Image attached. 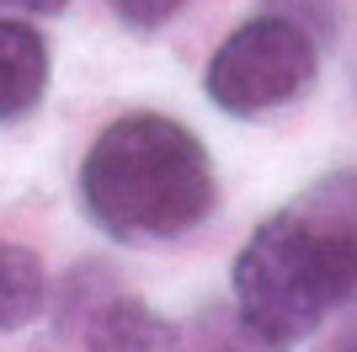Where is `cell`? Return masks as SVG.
I'll return each mask as SVG.
<instances>
[{
	"label": "cell",
	"mask_w": 357,
	"mask_h": 352,
	"mask_svg": "<svg viewBox=\"0 0 357 352\" xmlns=\"http://www.w3.org/2000/svg\"><path fill=\"white\" fill-rule=\"evenodd\" d=\"M357 299V182L336 176L304 208L272 214L235 256L240 325L267 347L304 342Z\"/></svg>",
	"instance_id": "6da1fadb"
},
{
	"label": "cell",
	"mask_w": 357,
	"mask_h": 352,
	"mask_svg": "<svg viewBox=\"0 0 357 352\" xmlns=\"http://www.w3.org/2000/svg\"><path fill=\"white\" fill-rule=\"evenodd\" d=\"M219 203L203 139L165 112L112 117L80 161V208L112 240H176Z\"/></svg>",
	"instance_id": "7a4b0ae2"
},
{
	"label": "cell",
	"mask_w": 357,
	"mask_h": 352,
	"mask_svg": "<svg viewBox=\"0 0 357 352\" xmlns=\"http://www.w3.org/2000/svg\"><path fill=\"white\" fill-rule=\"evenodd\" d=\"M314 70H320L314 38L298 22L267 11L256 22H245V27H235L219 43V54L208 59V75H203V91L224 112L256 117V112H272V107L304 96L314 86Z\"/></svg>",
	"instance_id": "3957f363"
},
{
	"label": "cell",
	"mask_w": 357,
	"mask_h": 352,
	"mask_svg": "<svg viewBox=\"0 0 357 352\" xmlns=\"http://www.w3.org/2000/svg\"><path fill=\"white\" fill-rule=\"evenodd\" d=\"M48 91V43L32 22L0 16V123H16L43 107Z\"/></svg>",
	"instance_id": "277c9868"
},
{
	"label": "cell",
	"mask_w": 357,
	"mask_h": 352,
	"mask_svg": "<svg viewBox=\"0 0 357 352\" xmlns=\"http://www.w3.org/2000/svg\"><path fill=\"white\" fill-rule=\"evenodd\" d=\"M86 352H165V325L144 299L112 293L86 321Z\"/></svg>",
	"instance_id": "5b68a950"
},
{
	"label": "cell",
	"mask_w": 357,
	"mask_h": 352,
	"mask_svg": "<svg viewBox=\"0 0 357 352\" xmlns=\"http://www.w3.org/2000/svg\"><path fill=\"white\" fill-rule=\"evenodd\" d=\"M43 262L32 256L27 246H11L0 240V331H16L43 315Z\"/></svg>",
	"instance_id": "8992f818"
},
{
	"label": "cell",
	"mask_w": 357,
	"mask_h": 352,
	"mask_svg": "<svg viewBox=\"0 0 357 352\" xmlns=\"http://www.w3.org/2000/svg\"><path fill=\"white\" fill-rule=\"evenodd\" d=\"M112 6V16H118L123 27H134V32H155V27H165L171 16L187 6V0H107Z\"/></svg>",
	"instance_id": "52a82bcc"
},
{
	"label": "cell",
	"mask_w": 357,
	"mask_h": 352,
	"mask_svg": "<svg viewBox=\"0 0 357 352\" xmlns=\"http://www.w3.org/2000/svg\"><path fill=\"white\" fill-rule=\"evenodd\" d=\"M6 11H27V16H59L70 0H0Z\"/></svg>",
	"instance_id": "ba28073f"
},
{
	"label": "cell",
	"mask_w": 357,
	"mask_h": 352,
	"mask_svg": "<svg viewBox=\"0 0 357 352\" xmlns=\"http://www.w3.org/2000/svg\"><path fill=\"white\" fill-rule=\"evenodd\" d=\"M326 352H357V331H347V337L336 342V347H326Z\"/></svg>",
	"instance_id": "9c48e42d"
}]
</instances>
